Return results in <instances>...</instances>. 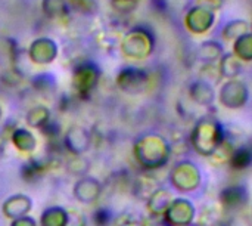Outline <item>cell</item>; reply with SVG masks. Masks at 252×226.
<instances>
[{"mask_svg": "<svg viewBox=\"0 0 252 226\" xmlns=\"http://www.w3.org/2000/svg\"><path fill=\"white\" fill-rule=\"evenodd\" d=\"M171 157V145L159 135H146L134 144V158L145 170L164 167Z\"/></svg>", "mask_w": 252, "mask_h": 226, "instance_id": "cell-2", "label": "cell"}, {"mask_svg": "<svg viewBox=\"0 0 252 226\" xmlns=\"http://www.w3.org/2000/svg\"><path fill=\"white\" fill-rule=\"evenodd\" d=\"M195 206L186 198H174L165 210L162 219L167 226H190L195 221Z\"/></svg>", "mask_w": 252, "mask_h": 226, "instance_id": "cell-5", "label": "cell"}, {"mask_svg": "<svg viewBox=\"0 0 252 226\" xmlns=\"http://www.w3.org/2000/svg\"><path fill=\"white\" fill-rule=\"evenodd\" d=\"M90 169V163L87 158H84L83 155H74L68 163H66V170L72 175V176H86L87 172Z\"/></svg>", "mask_w": 252, "mask_h": 226, "instance_id": "cell-22", "label": "cell"}, {"mask_svg": "<svg viewBox=\"0 0 252 226\" xmlns=\"http://www.w3.org/2000/svg\"><path fill=\"white\" fill-rule=\"evenodd\" d=\"M214 22H216L214 12L201 6H193L186 15V27L196 34L207 33L214 25Z\"/></svg>", "mask_w": 252, "mask_h": 226, "instance_id": "cell-6", "label": "cell"}, {"mask_svg": "<svg viewBox=\"0 0 252 226\" xmlns=\"http://www.w3.org/2000/svg\"><path fill=\"white\" fill-rule=\"evenodd\" d=\"M10 226H37V222H35V219H32L30 216H24V218L12 221Z\"/></svg>", "mask_w": 252, "mask_h": 226, "instance_id": "cell-28", "label": "cell"}, {"mask_svg": "<svg viewBox=\"0 0 252 226\" xmlns=\"http://www.w3.org/2000/svg\"><path fill=\"white\" fill-rule=\"evenodd\" d=\"M247 33H250V24L247 21H244V19L230 21L223 28V37L226 40H233V41H236L239 37H242Z\"/></svg>", "mask_w": 252, "mask_h": 226, "instance_id": "cell-20", "label": "cell"}, {"mask_svg": "<svg viewBox=\"0 0 252 226\" xmlns=\"http://www.w3.org/2000/svg\"><path fill=\"white\" fill-rule=\"evenodd\" d=\"M219 201L227 210H238L248 203V191L242 185H229L221 189Z\"/></svg>", "mask_w": 252, "mask_h": 226, "instance_id": "cell-9", "label": "cell"}, {"mask_svg": "<svg viewBox=\"0 0 252 226\" xmlns=\"http://www.w3.org/2000/svg\"><path fill=\"white\" fill-rule=\"evenodd\" d=\"M219 68H220L221 77L233 80V78H238L244 73V61H241L233 52L224 53L223 58L219 61Z\"/></svg>", "mask_w": 252, "mask_h": 226, "instance_id": "cell-14", "label": "cell"}, {"mask_svg": "<svg viewBox=\"0 0 252 226\" xmlns=\"http://www.w3.org/2000/svg\"><path fill=\"white\" fill-rule=\"evenodd\" d=\"M49 121V111L43 107H37L32 108L28 114H27V124L31 127H46Z\"/></svg>", "mask_w": 252, "mask_h": 226, "instance_id": "cell-23", "label": "cell"}, {"mask_svg": "<svg viewBox=\"0 0 252 226\" xmlns=\"http://www.w3.org/2000/svg\"><path fill=\"white\" fill-rule=\"evenodd\" d=\"M233 53L241 61H252V33L244 34L235 41Z\"/></svg>", "mask_w": 252, "mask_h": 226, "instance_id": "cell-21", "label": "cell"}, {"mask_svg": "<svg viewBox=\"0 0 252 226\" xmlns=\"http://www.w3.org/2000/svg\"><path fill=\"white\" fill-rule=\"evenodd\" d=\"M86 222H87V219H86V216L81 212H78L75 209L68 210L66 226H86Z\"/></svg>", "mask_w": 252, "mask_h": 226, "instance_id": "cell-25", "label": "cell"}, {"mask_svg": "<svg viewBox=\"0 0 252 226\" xmlns=\"http://www.w3.org/2000/svg\"><path fill=\"white\" fill-rule=\"evenodd\" d=\"M221 3L223 0H196V6H201V7H205L208 10H217L221 7Z\"/></svg>", "mask_w": 252, "mask_h": 226, "instance_id": "cell-26", "label": "cell"}, {"mask_svg": "<svg viewBox=\"0 0 252 226\" xmlns=\"http://www.w3.org/2000/svg\"><path fill=\"white\" fill-rule=\"evenodd\" d=\"M0 115H1V108H0Z\"/></svg>", "mask_w": 252, "mask_h": 226, "instance_id": "cell-29", "label": "cell"}, {"mask_svg": "<svg viewBox=\"0 0 252 226\" xmlns=\"http://www.w3.org/2000/svg\"><path fill=\"white\" fill-rule=\"evenodd\" d=\"M102 192V185L97 179L90 178V176H83L78 179L74 185V197L83 203V204H92L94 203Z\"/></svg>", "mask_w": 252, "mask_h": 226, "instance_id": "cell-8", "label": "cell"}, {"mask_svg": "<svg viewBox=\"0 0 252 226\" xmlns=\"http://www.w3.org/2000/svg\"><path fill=\"white\" fill-rule=\"evenodd\" d=\"M174 200L173 194L165 189V188H159L157 189L151 197L149 200L146 201V207L151 213V216H158V218H162L165 210L168 209V206L171 204V201Z\"/></svg>", "mask_w": 252, "mask_h": 226, "instance_id": "cell-13", "label": "cell"}, {"mask_svg": "<svg viewBox=\"0 0 252 226\" xmlns=\"http://www.w3.org/2000/svg\"><path fill=\"white\" fill-rule=\"evenodd\" d=\"M10 139H12L13 147L16 150H19L21 152H32L37 147V141H35L34 135L27 129L13 130Z\"/></svg>", "mask_w": 252, "mask_h": 226, "instance_id": "cell-18", "label": "cell"}, {"mask_svg": "<svg viewBox=\"0 0 252 226\" xmlns=\"http://www.w3.org/2000/svg\"><path fill=\"white\" fill-rule=\"evenodd\" d=\"M117 226H142V222L128 215H124L120 218V222L117 221Z\"/></svg>", "mask_w": 252, "mask_h": 226, "instance_id": "cell-27", "label": "cell"}, {"mask_svg": "<svg viewBox=\"0 0 252 226\" xmlns=\"http://www.w3.org/2000/svg\"><path fill=\"white\" fill-rule=\"evenodd\" d=\"M90 144H92L90 133L80 126L71 127L63 138V145L72 155H83L90 148Z\"/></svg>", "mask_w": 252, "mask_h": 226, "instance_id": "cell-7", "label": "cell"}, {"mask_svg": "<svg viewBox=\"0 0 252 226\" xmlns=\"http://www.w3.org/2000/svg\"><path fill=\"white\" fill-rule=\"evenodd\" d=\"M118 81L121 89L127 90L128 93H139L148 84V74L137 68H128L121 73Z\"/></svg>", "mask_w": 252, "mask_h": 226, "instance_id": "cell-11", "label": "cell"}, {"mask_svg": "<svg viewBox=\"0 0 252 226\" xmlns=\"http://www.w3.org/2000/svg\"><path fill=\"white\" fill-rule=\"evenodd\" d=\"M219 78H221V73L219 65L216 64H205L201 68V80L210 83V81H217Z\"/></svg>", "mask_w": 252, "mask_h": 226, "instance_id": "cell-24", "label": "cell"}, {"mask_svg": "<svg viewBox=\"0 0 252 226\" xmlns=\"http://www.w3.org/2000/svg\"><path fill=\"white\" fill-rule=\"evenodd\" d=\"M159 184L158 181L151 176V175H140L136 181H134V185H133V192L134 195H137L140 200H149V197L157 191L159 189Z\"/></svg>", "mask_w": 252, "mask_h": 226, "instance_id": "cell-16", "label": "cell"}, {"mask_svg": "<svg viewBox=\"0 0 252 226\" xmlns=\"http://www.w3.org/2000/svg\"><path fill=\"white\" fill-rule=\"evenodd\" d=\"M68 210L62 207H49L40 218V226H66Z\"/></svg>", "mask_w": 252, "mask_h": 226, "instance_id": "cell-19", "label": "cell"}, {"mask_svg": "<svg viewBox=\"0 0 252 226\" xmlns=\"http://www.w3.org/2000/svg\"><path fill=\"white\" fill-rule=\"evenodd\" d=\"M251 28H252V24H251Z\"/></svg>", "mask_w": 252, "mask_h": 226, "instance_id": "cell-30", "label": "cell"}, {"mask_svg": "<svg viewBox=\"0 0 252 226\" xmlns=\"http://www.w3.org/2000/svg\"><path fill=\"white\" fill-rule=\"evenodd\" d=\"M32 207V201L28 195H24V194H15L12 197H9L4 203H3V215L10 219V221H15V219H19V218H24L30 213Z\"/></svg>", "mask_w": 252, "mask_h": 226, "instance_id": "cell-10", "label": "cell"}, {"mask_svg": "<svg viewBox=\"0 0 252 226\" xmlns=\"http://www.w3.org/2000/svg\"><path fill=\"white\" fill-rule=\"evenodd\" d=\"M224 55L223 46L216 41V40H208L201 44L198 49V56L205 62V64H216L219 62Z\"/></svg>", "mask_w": 252, "mask_h": 226, "instance_id": "cell-17", "label": "cell"}, {"mask_svg": "<svg viewBox=\"0 0 252 226\" xmlns=\"http://www.w3.org/2000/svg\"><path fill=\"white\" fill-rule=\"evenodd\" d=\"M226 141L223 124L213 115H204L195 124L190 135L192 148L204 157H211Z\"/></svg>", "mask_w": 252, "mask_h": 226, "instance_id": "cell-1", "label": "cell"}, {"mask_svg": "<svg viewBox=\"0 0 252 226\" xmlns=\"http://www.w3.org/2000/svg\"><path fill=\"white\" fill-rule=\"evenodd\" d=\"M170 182L180 192H192L199 188L202 175L192 161H180L170 172Z\"/></svg>", "mask_w": 252, "mask_h": 226, "instance_id": "cell-3", "label": "cell"}, {"mask_svg": "<svg viewBox=\"0 0 252 226\" xmlns=\"http://www.w3.org/2000/svg\"><path fill=\"white\" fill-rule=\"evenodd\" d=\"M227 163L233 170H238V172L250 169L252 166V147L241 145V147L233 148Z\"/></svg>", "mask_w": 252, "mask_h": 226, "instance_id": "cell-15", "label": "cell"}, {"mask_svg": "<svg viewBox=\"0 0 252 226\" xmlns=\"http://www.w3.org/2000/svg\"><path fill=\"white\" fill-rule=\"evenodd\" d=\"M189 95L190 99L202 107H210L216 101V92L211 83H207L204 80H196L190 84L189 87Z\"/></svg>", "mask_w": 252, "mask_h": 226, "instance_id": "cell-12", "label": "cell"}, {"mask_svg": "<svg viewBox=\"0 0 252 226\" xmlns=\"http://www.w3.org/2000/svg\"><path fill=\"white\" fill-rule=\"evenodd\" d=\"M250 98V90L248 86L238 78L233 80H227L219 93V99L221 102V105H224L226 108L230 110H238L247 105Z\"/></svg>", "mask_w": 252, "mask_h": 226, "instance_id": "cell-4", "label": "cell"}]
</instances>
